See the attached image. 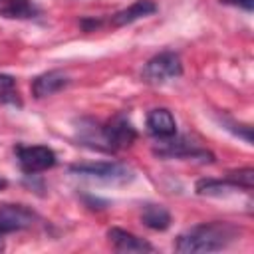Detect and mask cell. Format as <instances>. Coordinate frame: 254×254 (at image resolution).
Listing matches in <instances>:
<instances>
[{
  "mask_svg": "<svg viewBox=\"0 0 254 254\" xmlns=\"http://www.w3.org/2000/svg\"><path fill=\"white\" fill-rule=\"evenodd\" d=\"M181 73H183V64L175 52H161V54L153 56L141 69L143 81H147L151 85L169 83V81L181 77Z\"/></svg>",
  "mask_w": 254,
  "mask_h": 254,
  "instance_id": "7a4b0ae2",
  "label": "cell"
},
{
  "mask_svg": "<svg viewBox=\"0 0 254 254\" xmlns=\"http://www.w3.org/2000/svg\"><path fill=\"white\" fill-rule=\"evenodd\" d=\"M16 79L12 75L0 73V101H10V103H18L16 97Z\"/></svg>",
  "mask_w": 254,
  "mask_h": 254,
  "instance_id": "9a60e30c",
  "label": "cell"
},
{
  "mask_svg": "<svg viewBox=\"0 0 254 254\" xmlns=\"http://www.w3.org/2000/svg\"><path fill=\"white\" fill-rule=\"evenodd\" d=\"M196 194H206V196H220L226 192V189H234L226 179H200L196 183Z\"/></svg>",
  "mask_w": 254,
  "mask_h": 254,
  "instance_id": "4fadbf2b",
  "label": "cell"
},
{
  "mask_svg": "<svg viewBox=\"0 0 254 254\" xmlns=\"http://www.w3.org/2000/svg\"><path fill=\"white\" fill-rule=\"evenodd\" d=\"M36 222V214L24 204H0V236L20 232Z\"/></svg>",
  "mask_w": 254,
  "mask_h": 254,
  "instance_id": "8992f818",
  "label": "cell"
},
{
  "mask_svg": "<svg viewBox=\"0 0 254 254\" xmlns=\"http://www.w3.org/2000/svg\"><path fill=\"white\" fill-rule=\"evenodd\" d=\"M220 2L228 4V6H238L246 12H252V8H254V0H220Z\"/></svg>",
  "mask_w": 254,
  "mask_h": 254,
  "instance_id": "2e32d148",
  "label": "cell"
},
{
  "mask_svg": "<svg viewBox=\"0 0 254 254\" xmlns=\"http://www.w3.org/2000/svg\"><path fill=\"white\" fill-rule=\"evenodd\" d=\"M16 159L20 163V169L28 175L42 173L56 165V153L46 145H18Z\"/></svg>",
  "mask_w": 254,
  "mask_h": 254,
  "instance_id": "277c9868",
  "label": "cell"
},
{
  "mask_svg": "<svg viewBox=\"0 0 254 254\" xmlns=\"http://www.w3.org/2000/svg\"><path fill=\"white\" fill-rule=\"evenodd\" d=\"M147 129L157 139H171L177 135V121L169 109L157 107L151 109L147 115Z\"/></svg>",
  "mask_w": 254,
  "mask_h": 254,
  "instance_id": "52a82bcc",
  "label": "cell"
},
{
  "mask_svg": "<svg viewBox=\"0 0 254 254\" xmlns=\"http://www.w3.org/2000/svg\"><path fill=\"white\" fill-rule=\"evenodd\" d=\"M107 238L119 252H153L155 250L147 240H143L123 228H109Z\"/></svg>",
  "mask_w": 254,
  "mask_h": 254,
  "instance_id": "9c48e42d",
  "label": "cell"
},
{
  "mask_svg": "<svg viewBox=\"0 0 254 254\" xmlns=\"http://www.w3.org/2000/svg\"><path fill=\"white\" fill-rule=\"evenodd\" d=\"M0 14L6 18H34L38 10L30 0H8L4 8H0Z\"/></svg>",
  "mask_w": 254,
  "mask_h": 254,
  "instance_id": "7c38bea8",
  "label": "cell"
},
{
  "mask_svg": "<svg viewBox=\"0 0 254 254\" xmlns=\"http://www.w3.org/2000/svg\"><path fill=\"white\" fill-rule=\"evenodd\" d=\"M141 220L147 228L153 230H167L171 226V214L161 204H145L141 210Z\"/></svg>",
  "mask_w": 254,
  "mask_h": 254,
  "instance_id": "8fae6325",
  "label": "cell"
},
{
  "mask_svg": "<svg viewBox=\"0 0 254 254\" xmlns=\"http://www.w3.org/2000/svg\"><path fill=\"white\" fill-rule=\"evenodd\" d=\"M226 181L234 187V189H246L250 190L254 187V169L246 167V169H238L226 175Z\"/></svg>",
  "mask_w": 254,
  "mask_h": 254,
  "instance_id": "5bb4252c",
  "label": "cell"
},
{
  "mask_svg": "<svg viewBox=\"0 0 254 254\" xmlns=\"http://www.w3.org/2000/svg\"><path fill=\"white\" fill-rule=\"evenodd\" d=\"M79 24H81V28H83L85 32H89L91 28H97V26L101 24V20H95V18H83Z\"/></svg>",
  "mask_w": 254,
  "mask_h": 254,
  "instance_id": "e0dca14e",
  "label": "cell"
},
{
  "mask_svg": "<svg viewBox=\"0 0 254 254\" xmlns=\"http://www.w3.org/2000/svg\"><path fill=\"white\" fill-rule=\"evenodd\" d=\"M6 187H8V181L0 177V190H2V189H6Z\"/></svg>",
  "mask_w": 254,
  "mask_h": 254,
  "instance_id": "ac0fdd59",
  "label": "cell"
},
{
  "mask_svg": "<svg viewBox=\"0 0 254 254\" xmlns=\"http://www.w3.org/2000/svg\"><path fill=\"white\" fill-rule=\"evenodd\" d=\"M103 141H105V147L107 151H115V149H123V147H129L135 139H137V131L133 127V123L127 119V115L119 113L115 115L113 119H109L103 127Z\"/></svg>",
  "mask_w": 254,
  "mask_h": 254,
  "instance_id": "5b68a950",
  "label": "cell"
},
{
  "mask_svg": "<svg viewBox=\"0 0 254 254\" xmlns=\"http://www.w3.org/2000/svg\"><path fill=\"white\" fill-rule=\"evenodd\" d=\"M71 173L97 179L103 183H127L133 179L131 169H127L121 163H111V161H97V163H77L69 167Z\"/></svg>",
  "mask_w": 254,
  "mask_h": 254,
  "instance_id": "3957f363",
  "label": "cell"
},
{
  "mask_svg": "<svg viewBox=\"0 0 254 254\" xmlns=\"http://www.w3.org/2000/svg\"><path fill=\"white\" fill-rule=\"evenodd\" d=\"M67 75L62 71V69H50V71H44L40 73L34 81H32V93L34 97L42 99V97H48V95H54L58 93L60 89H64L67 85Z\"/></svg>",
  "mask_w": 254,
  "mask_h": 254,
  "instance_id": "ba28073f",
  "label": "cell"
},
{
  "mask_svg": "<svg viewBox=\"0 0 254 254\" xmlns=\"http://www.w3.org/2000/svg\"><path fill=\"white\" fill-rule=\"evenodd\" d=\"M236 236L238 228L230 222H204L179 234L175 240V250L183 254L216 252L226 248L232 240H236Z\"/></svg>",
  "mask_w": 254,
  "mask_h": 254,
  "instance_id": "6da1fadb",
  "label": "cell"
},
{
  "mask_svg": "<svg viewBox=\"0 0 254 254\" xmlns=\"http://www.w3.org/2000/svg\"><path fill=\"white\" fill-rule=\"evenodd\" d=\"M155 12H157V4H155V2H151V0H137V2H133L131 6H127V8L119 10V12H115V14L111 16V24L117 26V28H119V26H127V24H133V22L145 18V16L155 14Z\"/></svg>",
  "mask_w": 254,
  "mask_h": 254,
  "instance_id": "30bf717a",
  "label": "cell"
}]
</instances>
